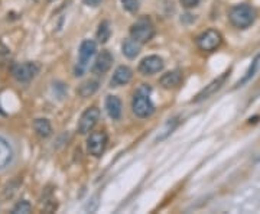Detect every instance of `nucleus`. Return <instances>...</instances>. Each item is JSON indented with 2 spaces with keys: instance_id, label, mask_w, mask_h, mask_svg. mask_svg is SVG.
<instances>
[{
  "instance_id": "nucleus-11",
  "label": "nucleus",
  "mask_w": 260,
  "mask_h": 214,
  "mask_svg": "<svg viewBox=\"0 0 260 214\" xmlns=\"http://www.w3.org/2000/svg\"><path fill=\"white\" fill-rule=\"evenodd\" d=\"M113 64V55L109 52V51H102L97 58H95V61H94L93 68H91V71H93L94 74H106L110 68H112Z\"/></svg>"
},
{
  "instance_id": "nucleus-13",
  "label": "nucleus",
  "mask_w": 260,
  "mask_h": 214,
  "mask_svg": "<svg viewBox=\"0 0 260 214\" xmlns=\"http://www.w3.org/2000/svg\"><path fill=\"white\" fill-rule=\"evenodd\" d=\"M121 100L117 96H107L106 99V110L113 120H119L121 117Z\"/></svg>"
},
{
  "instance_id": "nucleus-14",
  "label": "nucleus",
  "mask_w": 260,
  "mask_h": 214,
  "mask_svg": "<svg viewBox=\"0 0 260 214\" xmlns=\"http://www.w3.org/2000/svg\"><path fill=\"white\" fill-rule=\"evenodd\" d=\"M12 161H13V149L8 140L0 136V169L9 167Z\"/></svg>"
},
{
  "instance_id": "nucleus-16",
  "label": "nucleus",
  "mask_w": 260,
  "mask_h": 214,
  "mask_svg": "<svg viewBox=\"0 0 260 214\" xmlns=\"http://www.w3.org/2000/svg\"><path fill=\"white\" fill-rule=\"evenodd\" d=\"M121 51H123V54L127 56V58L133 59V58H136V56L139 55L140 42L135 41L133 38H130V39H124V41H123V44H121Z\"/></svg>"
},
{
  "instance_id": "nucleus-17",
  "label": "nucleus",
  "mask_w": 260,
  "mask_h": 214,
  "mask_svg": "<svg viewBox=\"0 0 260 214\" xmlns=\"http://www.w3.org/2000/svg\"><path fill=\"white\" fill-rule=\"evenodd\" d=\"M34 129L37 132L38 136H41V138H48L52 133V126L48 119H37L34 121Z\"/></svg>"
},
{
  "instance_id": "nucleus-20",
  "label": "nucleus",
  "mask_w": 260,
  "mask_h": 214,
  "mask_svg": "<svg viewBox=\"0 0 260 214\" xmlns=\"http://www.w3.org/2000/svg\"><path fill=\"white\" fill-rule=\"evenodd\" d=\"M259 64H260V54H257V55H256V58H254V59L251 61V64H250V67H249V70H247L246 75L243 77V78L240 80V81H239V83L236 84V87H242V85H244V84L247 83V81L250 80L251 77L256 74V71H257V68H259Z\"/></svg>"
},
{
  "instance_id": "nucleus-19",
  "label": "nucleus",
  "mask_w": 260,
  "mask_h": 214,
  "mask_svg": "<svg viewBox=\"0 0 260 214\" xmlns=\"http://www.w3.org/2000/svg\"><path fill=\"white\" fill-rule=\"evenodd\" d=\"M112 35V26H110V22L109 20H103L102 23L99 25V30H97V39L104 44L110 39Z\"/></svg>"
},
{
  "instance_id": "nucleus-23",
  "label": "nucleus",
  "mask_w": 260,
  "mask_h": 214,
  "mask_svg": "<svg viewBox=\"0 0 260 214\" xmlns=\"http://www.w3.org/2000/svg\"><path fill=\"white\" fill-rule=\"evenodd\" d=\"M177 126H178V120H177V119H172V120L168 121L167 126H165V129L162 131V132H164V133H162L160 136H158V139H156V140H164V139H165V138H168V136H169V135H171V133L174 132V129H175Z\"/></svg>"
},
{
  "instance_id": "nucleus-12",
  "label": "nucleus",
  "mask_w": 260,
  "mask_h": 214,
  "mask_svg": "<svg viewBox=\"0 0 260 214\" xmlns=\"http://www.w3.org/2000/svg\"><path fill=\"white\" fill-rule=\"evenodd\" d=\"M133 78V71L130 70L129 67L120 66L116 68L114 74L112 77V81H110V87H120L124 84L130 83V80Z\"/></svg>"
},
{
  "instance_id": "nucleus-18",
  "label": "nucleus",
  "mask_w": 260,
  "mask_h": 214,
  "mask_svg": "<svg viewBox=\"0 0 260 214\" xmlns=\"http://www.w3.org/2000/svg\"><path fill=\"white\" fill-rule=\"evenodd\" d=\"M99 90V81H95V80H88V81H85L80 85V88H78V94L84 97V99H87V97H90V96H93L95 91Z\"/></svg>"
},
{
  "instance_id": "nucleus-2",
  "label": "nucleus",
  "mask_w": 260,
  "mask_h": 214,
  "mask_svg": "<svg viewBox=\"0 0 260 214\" xmlns=\"http://www.w3.org/2000/svg\"><path fill=\"white\" fill-rule=\"evenodd\" d=\"M149 88L146 90V87H142L139 88L135 97H133V102H132V109H133V113L140 117V119H146L149 116H152L153 112H155V106L152 100L149 99L148 96Z\"/></svg>"
},
{
  "instance_id": "nucleus-7",
  "label": "nucleus",
  "mask_w": 260,
  "mask_h": 214,
  "mask_svg": "<svg viewBox=\"0 0 260 214\" xmlns=\"http://www.w3.org/2000/svg\"><path fill=\"white\" fill-rule=\"evenodd\" d=\"M38 73H39V66L37 63H22L12 68V74L19 83H28L32 78H35Z\"/></svg>"
},
{
  "instance_id": "nucleus-5",
  "label": "nucleus",
  "mask_w": 260,
  "mask_h": 214,
  "mask_svg": "<svg viewBox=\"0 0 260 214\" xmlns=\"http://www.w3.org/2000/svg\"><path fill=\"white\" fill-rule=\"evenodd\" d=\"M221 44H223V37L215 29H208L197 38V45L205 52H213L217 48L221 47Z\"/></svg>"
},
{
  "instance_id": "nucleus-3",
  "label": "nucleus",
  "mask_w": 260,
  "mask_h": 214,
  "mask_svg": "<svg viewBox=\"0 0 260 214\" xmlns=\"http://www.w3.org/2000/svg\"><path fill=\"white\" fill-rule=\"evenodd\" d=\"M155 35V26L148 18L136 20L130 28V37L140 44H146Z\"/></svg>"
},
{
  "instance_id": "nucleus-25",
  "label": "nucleus",
  "mask_w": 260,
  "mask_h": 214,
  "mask_svg": "<svg viewBox=\"0 0 260 214\" xmlns=\"http://www.w3.org/2000/svg\"><path fill=\"white\" fill-rule=\"evenodd\" d=\"M84 3H85L87 6L95 8V6H99V5L102 3V0H84Z\"/></svg>"
},
{
  "instance_id": "nucleus-9",
  "label": "nucleus",
  "mask_w": 260,
  "mask_h": 214,
  "mask_svg": "<svg viewBox=\"0 0 260 214\" xmlns=\"http://www.w3.org/2000/svg\"><path fill=\"white\" fill-rule=\"evenodd\" d=\"M229 74H230V71H225V73H223L220 77L214 78L211 83L208 84V85H205L204 88L195 96V99L192 100V103L204 102L207 99H210L211 96H214V94L217 93V91L223 87L224 83H225V80L229 78Z\"/></svg>"
},
{
  "instance_id": "nucleus-8",
  "label": "nucleus",
  "mask_w": 260,
  "mask_h": 214,
  "mask_svg": "<svg viewBox=\"0 0 260 214\" xmlns=\"http://www.w3.org/2000/svg\"><path fill=\"white\" fill-rule=\"evenodd\" d=\"M100 120V110L97 107H88L85 112L81 114V119L78 121V132L81 135H87L93 131L97 121Z\"/></svg>"
},
{
  "instance_id": "nucleus-4",
  "label": "nucleus",
  "mask_w": 260,
  "mask_h": 214,
  "mask_svg": "<svg viewBox=\"0 0 260 214\" xmlns=\"http://www.w3.org/2000/svg\"><path fill=\"white\" fill-rule=\"evenodd\" d=\"M97 51V45L95 42L91 39H85L81 42L80 47V54H78V64L75 67V77H81L84 74V71L87 70L90 59L93 58V55Z\"/></svg>"
},
{
  "instance_id": "nucleus-6",
  "label": "nucleus",
  "mask_w": 260,
  "mask_h": 214,
  "mask_svg": "<svg viewBox=\"0 0 260 214\" xmlns=\"http://www.w3.org/2000/svg\"><path fill=\"white\" fill-rule=\"evenodd\" d=\"M107 143H109V138H107V133H106V132H93V133L90 135L88 140H87L88 154L95 157V158L102 157L103 154H104V150H106V148H107Z\"/></svg>"
},
{
  "instance_id": "nucleus-10",
  "label": "nucleus",
  "mask_w": 260,
  "mask_h": 214,
  "mask_svg": "<svg viewBox=\"0 0 260 214\" xmlns=\"http://www.w3.org/2000/svg\"><path fill=\"white\" fill-rule=\"evenodd\" d=\"M162 68H164V59L158 55L146 56L139 64V71L143 75L156 74L159 71H162Z\"/></svg>"
},
{
  "instance_id": "nucleus-1",
  "label": "nucleus",
  "mask_w": 260,
  "mask_h": 214,
  "mask_svg": "<svg viewBox=\"0 0 260 214\" xmlns=\"http://www.w3.org/2000/svg\"><path fill=\"white\" fill-rule=\"evenodd\" d=\"M229 19H230L233 26H236V28L239 29H246L251 26L253 22L256 20V10L253 9L250 5H247V3L236 5L230 10Z\"/></svg>"
},
{
  "instance_id": "nucleus-15",
  "label": "nucleus",
  "mask_w": 260,
  "mask_h": 214,
  "mask_svg": "<svg viewBox=\"0 0 260 214\" xmlns=\"http://www.w3.org/2000/svg\"><path fill=\"white\" fill-rule=\"evenodd\" d=\"M182 81V74L179 70H174V71H169L167 74H164L160 77L159 83L164 88H175Z\"/></svg>"
},
{
  "instance_id": "nucleus-21",
  "label": "nucleus",
  "mask_w": 260,
  "mask_h": 214,
  "mask_svg": "<svg viewBox=\"0 0 260 214\" xmlns=\"http://www.w3.org/2000/svg\"><path fill=\"white\" fill-rule=\"evenodd\" d=\"M30 210H32V205L29 201L26 200H22V201H19L18 204L13 207V210H12V213L13 214H28L30 213Z\"/></svg>"
},
{
  "instance_id": "nucleus-22",
  "label": "nucleus",
  "mask_w": 260,
  "mask_h": 214,
  "mask_svg": "<svg viewBox=\"0 0 260 214\" xmlns=\"http://www.w3.org/2000/svg\"><path fill=\"white\" fill-rule=\"evenodd\" d=\"M123 8L130 12V13H136L140 8V0H120Z\"/></svg>"
},
{
  "instance_id": "nucleus-24",
  "label": "nucleus",
  "mask_w": 260,
  "mask_h": 214,
  "mask_svg": "<svg viewBox=\"0 0 260 214\" xmlns=\"http://www.w3.org/2000/svg\"><path fill=\"white\" fill-rule=\"evenodd\" d=\"M179 2H181V5H182L185 9H192V8L200 5V0H179Z\"/></svg>"
}]
</instances>
